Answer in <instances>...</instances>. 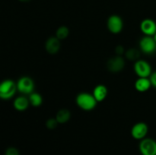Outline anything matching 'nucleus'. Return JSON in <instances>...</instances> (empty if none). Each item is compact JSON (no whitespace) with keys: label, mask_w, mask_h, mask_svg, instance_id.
I'll return each instance as SVG.
<instances>
[{"label":"nucleus","mask_w":156,"mask_h":155,"mask_svg":"<svg viewBox=\"0 0 156 155\" xmlns=\"http://www.w3.org/2000/svg\"><path fill=\"white\" fill-rule=\"evenodd\" d=\"M61 47L60 40L56 36H51L46 41L45 49L49 54H56Z\"/></svg>","instance_id":"nucleus-11"},{"label":"nucleus","mask_w":156,"mask_h":155,"mask_svg":"<svg viewBox=\"0 0 156 155\" xmlns=\"http://www.w3.org/2000/svg\"><path fill=\"white\" fill-rule=\"evenodd\" d=\"M140 30L146 36H152L156 33V23L153 20L146 18L140 23Z\"/></svg>","instance_id":"nucleus-10"},{"label":"nucleus","mask_w":156,"mask_h":155,"mask_svg":"<svg viewBox=\"0 0 156 155\" xmlns=\"http://www.w3.org/2000/svg\"><path fill=\"white\" fill-rule=\"evenodd\" d=\"M151 86H152V83H151L150 79L148 78H139L135 82L136 90L140 93L149 91Z\"/></svg>","instance_id":"nucleus-12"},{"label":"nucleus","mask_w":156,"mask_h":155,"mask_svg":"<svg viewBox=\"0 0 156 155\" xmlns=\"http://www.w3.org/2000/svg\"><path fill=\"white\" fill-rule=\"evenodd\" d=\"M18 1H20V2H27V1H29V0H18Z\"/></svg>","instance_id":"nucleus-24"},{"label":"nucleus","mask_w":156,"mask_h":155,"mask_svg":"<svg viewBox=\"0 0 156 155\" xmlns=\"http://www.w3.org/2000/svg\"><path fill=\"white\" fill-rule=\"evenodd\" d=\"M29 104H30V101L29 99L25 97L24 96H19L17 97L15 99L13 102V106L16 110L22 112V111L26 110L28 108Z\"/></svg>","instance_id":"nucleus-13"},{"label":"nucleus","mask_w":156,"mask_h":155,"mask_svg":"<svg viewBox=\"0 0 156 155\" xmlns=\"http://www.w3.org/2000/svg\"><path fill=\"white\" fill-rule=\"evenodd\" d=\"M153 38H154V40H155V41L156 42V33L153 35Z\"/></svg>","instance_id":"nucleus-23"},{"label":"nucleus","mask_w":156,"mask_h":155,"mask_svg":"<svg viewBox=\"0 0 156 155\" xmlns=\"http://www.w3.org/2000/svg\"><path fill=\"white\" fill-rule=\"evenodd\" d=\"M29 101L31 106L34 107H38L43 103V97L39 93L33 92L29 94Z\"/></svg>","instance_id":"nucleus-16"},{"label":"nucleus","mask_w":156,"mask_h":155,"mask_svg":"<svg viewBox=\"0 0 156 155\" xmlns=\"http://www.w3.org/2000/svg\"><path fill=\"white\" fill-rule=\"evenodd\" d=\"M125 66V61L123 58L120 56H114L108 60L107 63L108 71L113 73L120 72L123 69Z\"/></svg>","instance_id":"nucleus-9"},{"label":"nucleus","mask_w":156,"mask_h":155,"mask_svg":"<svg viewBox=\"0 0 156 155\" xmlns=\"http://www.w3.org/2000/svg\"><path fill=\"white\" fill-rule=\"evenodd\" d=\"M125 56L126 59L130 61H137L140 59V53L138 50L134 48L129 49L126 52H125Z\"/></svg>","instance_id":"nucleus-17"},{"label":"nucleus","mask_w":156,"mask_h":155,"mask_svg":"<svg viewBox=\"0 0 156 155\" xmlns=\"http://www.w3.org/2000/svg\"><path fill=\"white\" fill-rule=\"evenodd\" d=\"M56 119L57 120L59 124H64L67 122L71 118V113L69 110L66 109H61L57 112L56 115Z\"/></svg>","instance_id":"nucleus-15"},{"label":"nucleus","mask_w":156,"mask_h":155,"mask_svg":"<svg viewBox=\"0 0 156 155\" xmlns=\"http://www.w3.org/2000/svg\"><path fill=\"white\" fill-rule=\"evenodd\" d=\"M107 26L110 32L114 34L120 33L123 30V21L119 15H113L108 18L107 21Z\"/></svg>","instance_id":"nucleus-6"},{"label":"nucleus","mask_w":156,"mask_h":155,"mask_svg":"<svg viewBox=\"0 0 156 155\" xmlns=\"http://www.w3.org/2000/svg\"><path fill=\"white\" fill-rule=\"evenodd\" d=\"M149 128L146 123L138 122L134 125L131 129V135L136 140H143L146 138V136L148 134Z\"/></svg>","instance_id":"nucleus-8"},{"label":"nucleus","mask_w":156,"mask_h":155,"mask_svg":"<svg viewBox=\"0 0 156 155\" xmlns=\"http://www.w3.org/2000/svg\"><path fill=\"white\" fill-rule=\"evenodd\" d=\"M58 122L57 120L56 119V118H50L49 119L47 120L46 122V126L48 129H50V130H53V129H56L58 126Z\"/></svg>","instance_id":"nucleus-19"},{"label":"nucleus","mask_w":156,"mask_h":155,"mask_svg":"<svg viewBox=\"0 0 156 155\" xmlns=\"http://www.w3.org/2000/svg\"><path fill=\"white\" fill-rule=\"evenodd\" d=\"M134 71L139 78H149L152 74L150 64L145 60L139 59L134 64Z\"/></svg>","instance_id":"nucleus-4"},{"label":"nucleus","mask_w":156,"mask_h":155,"mask_svg":"<svg viewBox=\"0 0 156 155\" xmlns=\"http://www.w3.org/2000/svg\"><path fill=\"white\" fill-rule=\"evenodd\" d=\"M17 89L23 94H30L34 90V82L31 78L23 76L18 79L17 82Z\"/></svg>","instance_id":"nucleus-3"},{"label":"nucleus","mask_w":156,"mask_h":155,"mask_svg":"<svg viewBox=\"0 0 156 155\" xmlns=\"http://www.w3.org/2000/svg\"><path fill=\"white\" fill-rule=\"evenodd\" d=\"M149 79H150L151 83H152V86L156 88V71L152 73L151 76L149 77Z\"/></svg>","instance_id":"nucleus-22"},{"label":"nucleus","mask_w":156,"mask_h":155,"mask_svg":"<svg viewBox=\"0 0 156 155\" xmlns=\"http://www.w3.org/2000/svg\"><path fill=\"white\" fill-rule=\"evenodd\" d=\"M115 52L116 53H117V56H121L122 55L125 53L124 48H123V46H117L115 49Z\"/></svg>","instance_id":"nucleus-21"},{"label":"nucleus","mask_w":156,"mask_h":155,"mask_svg":"<svg viewBox=\"0 0 156 155\" xmlns=\"http://www.w3.org/2000/svg\"><path fill=\"white\" fill-rule=\"evenodd\" d=\"M69 34V30L66 26H61V27H59L56 30V36L59 40H65L66 38L68 37Z\"/></svg>","instance_id":"nucleus-18"},{"label":"nucleus","mask_w":156,"mask_h":155,"mask_svg":"<svg viewBox=\"0 0 156 155\" xmlns=\"http://www.w3.org/2000/svg\"><path fill=\"white\" fill-rule=\"evenodd\" d=\"M5 155H20L19 150L14 147H10L6 149Z\"/></svg>","instance_id":"nucleus-20"},{"label":"nucleus","mask_w":156,"mask_h":155,"mask_svg":"<svg viewBox=\"0 0 156 155\" xmlns=\"http://www.w3.org/2000/svg\"><path fill=\"white\" fill-rule=\"evenodd\" d=\"M76 102L80 109L85 111H91L97 106L98 102L96 100L93 94L89 93H80L76 97Z\"/></svg>","instance_id":"nucleus-1"},{"label":"nucleus","mask_w":156,"mask_h":155,"mask_svg":"<svg viewBox=\"0 0 156 155\" xmlns=\"http://www.w3.org/2000/svg\"><path fill=\"white\" fill-rule=\"evenodd\" d=\"M16 91L17 84L11 79H6L0 84V97L2 100H9L14 97Z\"/></svg>","instance_id":"nucleus-2"},{"label":"nucleus","mask_w":156,"mask_h":155,"mask_svg":"<svg viewBox=\"0 0 156 155\" xmlns=\"http://www.w3.org/2000/svg\"><path fill=\"white\" fill-rule=\"evenodd\" d=\"M108 91L106 86L103 84H98L94 88L93 91V95L98 102H102L106 99Z\"/></svg>","instance_id":"nucleus-14"},{"label":"nucleus","mask_w":156,"mask_h":155,"mask_svg":"<svg viewBox=\"0 0 156 155\" xmlns=\"http://www.w3.org/2000/svg\"><path fill=\"white\" fill-rule=\"evenodd\" d=\"M139 149L142 155H156V141L152 138L141 140Z\"/></svg>","instance_id":"nucleus-5"},{"label":"nucleus","mask_w":156,"mask_h":155,"mask_svg":"<svg viewBox=\"0 0 156 155\" xmlns=\"http://www.w3.org/2000/svg\"><path fill=\"white\" fill-rule=\"evenodd\" d=\"M140 47L145 54H152L156 51V42L152 36H145L140 40Z\"/></svg>","instance_id":"nucleus-7"}]
</instances>
